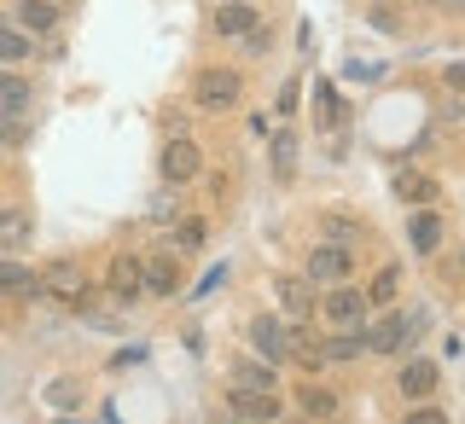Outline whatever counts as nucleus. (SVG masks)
Listing matches in <instances>:
<instances>
[{
    "instance_id": "nucleus-4",
    "label": "nucleus",
    "mask_w": 465,
    "mask_h": 424,
    "mask_svg": "<svg viewBox=\"0 0 465 424\" xmlns=\"http://www.w3.org/2000/svg\"><path fill=\"white\" fill-rule=\"evenodd\" d=\"M349 273H355V256H349L343 244H331V239H326V244H314V251L302 256V280H309L314 291H326V285H343Z\"/></svg>"
},
{
    "instance_id": "nucleus-23",
    "label": "nucleus",
    "mask_w": 465,
    "mask_h": 424,
    "mask_svg": "<svg viewBox=\"0 0 465 424\" xmlns=\"http://www.w3.org/2000/svg\"><path fill=\"white\" fill-rule=\"evenodd\" d=\"M29 105V82L12 64H0V116H18Z\"/></svg>"
},
{
    "instance_id": "nucleus-24",
    "label": "nucleus",
    "mask_w": 465,
    "mask_h": 424,
    "mask_svg": "<svg viewBox=\"0 0 465 424\" xmlns=\"http://www.w3.org/2000/svg\"><path fill=\"white\" fill-rule=\"evenodd\" d=\"M436 192H442V186H436L430 174H396V198H401V203H413V210L436 203Z\"/></svg>"
},
{
    "instance_id": "nucleus-20",
    "label": "nucleus",
    "mask_w": 465,
    "mask_h": 424,
    "mask_svg": "<svg viewBox=\"0 0 465 424\" xmlns=\"http://www.w3.org/2000/svg\"><path fill=\"white\" fill-rule=\"evenodd\" d=\"M35 291H41V273H29L24 261H0V297L24 302V297H35Z\"/></svg>"
},
{
    "instance_id": "nucleus-35",
    "label": "nucleus",
    "mask_w": 465,
    "mask_h": 424,
    "mask_svg": "<svg viewBox=\"0 0 465 424\" xmlns=\"http://www.w3.org/2000/svg\"><path fill=\"white\" fill-rule=\"evenodd\" d=\"M442 82L454 87V94H465V58H460V64H448V70H442Z\"/></svg>"
},
{
    "instance_id": "nucleus-34",
    "label": "nucleus",
    "mask_w": 465,
    "mask_h": 424,
    "mask_svg": "<svg viewBox=\"0 0 465 424\" xmlns=\"http://www.w3.org/2000/svg\"><path fill=\"white\" fill-rule=\"evenodd\" d=\"M174 203H181L174 192H157V198H152V215H157V222H169V215H174Z\"/></svg>"
},
{
    "instance_id": "nucleus-18",
    "label": "nucleus",
    "mask_w": 465,
    "mask_h": 424,
    "mask_svg": "<svg viewBox=\"0 0 465 424\" xmlns=\"http://www.w3.org/2000/svg\"><path fill=\"white\" fill-rule=\"evenodd\" d=\"M12 24H18L24 35H53V29H58V6H53V0H18V6H12Z\"/></svg>"
},
{
    "instance_id": "nucleus-8",
    "label": "nucleus",
    "mask_w": 465,
    "mask_h": 424,
    "mask_svg": "<svg viewBox=\"0 0 465 424\" xmlns=\"http://www.w3.org/2000/svg\"><path fill=\"white\" fill-rule=\"evenodd\" d=\"M256 24H262V18H256V6H251V0H222V6L210 12V29H215L222 41H244Z\"/></svg>"
},
{
    "instance_id": "nucleus-3",
    "label": "nucleus",
    "mask_w": 465,
    "mask_h": 424,
    "mask_svg": "<svg viewBox=\"0 0 465 424\" xmlns=\"http://www.w3.org/2000/svg\"><path fill=\"white\" fill-rule=\"evenodd\" d=\"M157 169H163V181H169V186H193L198 174H203V152H198V140H193V134H169V140H163V152H157Z\"/></svg>"
},
{
    "instance_id": "nucleus-13",
    "label": "nucleus",
    "mask_w": 465,
    "mask_h": 424,
    "mask_svg": "<svg viewBox=\"0 0 465 424\" xmlns=\"http://www.w3.org/2000/svg\"><path fill=\"white\" fill-rule=\"evenodd\" d=\"M105 291H111V297H140V291H145V268H140V256H111V268H105Z\"/></svg>"
},
{
    "instance_id": "nucleus-40",
    "label": "nucleus",
    "mask_w": 465,
    "mask_h": 424,
    "mask_svg": "<svg viewBox=\"0 0 465 424\" xmlns=\"http://www.w3.org/2000/svg\"><path fill=\"white\" fill-rule=\"evenodd\" d=\"M210 6H222V0H210Z\"/></svg>"
},
{
    "instance_id": "nucleus-16",
    "label": "nucleus",
    "mask_w": 465,
    "mask_h": 424,
    "mask_svg": "<svg viewBox=\"0 0 465 424\" xmlns=\"http://www.w3.org/2000/svg\"><path fill=\"white\" fill-rule=\"evenodd\" d=\"M343 116H349V105H343L338 82H314V128H320V134H338Z\"/></svg>"
},
{
    "instance_id": "nucleus-31",
    "label": "nucleus",
    "mask_w": 465,
    "mask_h": 424,
    "mask_svg": "<svg viewBox=\"0 0 465 424\" xmlns=\"http://www.w3.org/2000/svg\"><path fill=\"white\" fill-rule=\"evenodd\" d=\"M268 47H273V29H268V24H256L251 35H244V53H251V58H262Z\"/></svg>"
},
{
    "instance_id": "nucleus-19",
    "label": "nucleus",
    "mask_w": 465,
    "mask_h": 424,
    "mask_svg": "<svg viewBox=\"0 0 465 424\" xmlns=\"http://www.w3.org/2000/svg\"><path fill=\"white\" fill-rule=\"evenodd\" d=\"M367 355V343H361V331H326V338H314V360L326 367V360H355Z\"/></svg>"
},
{
    "instance_id": "nucleus-14",
    "label": "nucleus",
    "mask_w": 465,
    "mask_h": 424,
    "mask_svg": "<svg viewBox=\"0 0 465 424\" xmlns=\"http://www.w3.org/2000/svg\"><path fill=\"white\" fill-rule=\"evenodd\" d=\"M29 239H35V215H29L24 203H6V210H0V251L18 256Z\"/></svg>"
},
{
    "instance_id": "nucleus-39",
    "label": "nucleus",
    "mask_w": 465,
    "mask_h": 424,
    "mask_svg": "<svg viewBox=\"0 0 465 424\" xmlns=\"http://www.w3.org/2000/svg\"><path fill=\"white\" fill-rule=\"evenodd\" d=\"M64 424H82V419H64Z\"/></svg>"
},
{
    "instance_id": "nucleus-22",
    "label": "nucleus",
    "mask_w": 465,
    "mask_h": 424,
    "mask_svg": "<svg viewBox=\"0 0 465 424\" xmlns=\"http://www.w3.org/2000/svg\"><path fill=\"white\" fill-rule=\"evenodd\" d=\"M361 291H367V309H390V302L401 297V268H396V261H384V268L372 273V285H361Z\"/></svg>"
},
{
    "instance_id": "nucleus-5",
    "label": "nucleus",
    "mask_w": 465,
    "mask_h": 424,
    "mask_svg": "<svg viewBox=\"0 0 465 424\" xmlns=\"http://www.w3.org/2000/svg\"><path fill=\"white\" fill-rule=\"evenodd\" d=\"M227 407L239 424H280L285 419L280 389H227Z\"/></svg>"
},
{
    "instance_id": "nucleus-32",
    "label": "nucleus",
    "mask_w": 465,
    "mask_h": 424,
    "mask_svg": "<svg viewBox=\"0 0 465 424\" xmlns=\"http://www.w3.org/2000/svg\"><path fill=\"white\" fill-rule=\"evenodd\" d=\"M367 24H372V29H384V35H401V18H396L390 6H372V12H367Z\"/></svg>"
},
{
    "instance_id": "nucleus-29",
    "label": "nucleus",
    "mask_w": 465,
    "mask_h": 424,
    "mask_svg": "<svg viewBox=\"0 0 465 424\" xmlns=\"http://www.w3.org/2000/svg\"><path fill=\"white\" fill-rule=\"evenodd\" d=\"M326 232H338L331 244H343V251H349L355 239H367V227H361V222H349V215H326Z\"/></svg>"
},
{
    "instance_id": "nucleus-10",
    "label": "nucleus",
    "mask_w": 465,
    "mask_h": 424,
    "mask_svg": "<svg viewBox=\"0 0 465 424\" xmlns=\"http://www.w3.org/2000/svg\"><path fill=\"white\" fill-rule=\"evenodd\" d=\"M273 291H280L285 320H309V314H314V302H320V291L302 280V273H280V280H273Z\"/></svg>"
},
{
    "instance_id": "nucleus-6",
    "label": "nucleus",
    "mask_w": 465,
    "mask_h": 424,
    "mask_svg": "<svg viewBox=\"0 0 465 424\" xmlns=\"http://www.w3.org/2000/svg\"><path fill=\"white\" fill-rule=\"evenodd\" d=\"M251 343H256V355L268 360V367H285V360H291V320L256 314L251 320Z\"/></svg>"
},
{
    "instance_id": "nucleus-2",
    "label": "nucleus",
    "mask_w": 465,
    "mask_h": 424,
    "mask_svg": "<svg viewBox=\"0 0 465 424\" xmlns=\"http://www.w3.org/2000/svg\"><path fill=\"white\" fill-rule=\"evenodd\" d=\"M314 309H320V320H326L331 331H355L361 320L372 314V309H367V291H361V285H349V280H343V285H326Z\"/></svg>"
},
{
    "instance_id": "nucleus-21",
    "label": "nucleus",
    "mask_w": 465,
    "mask_h": 424,
    "mask_svg": "<svg viewBox=\"0 0 465 424\" xmlns=\"http://www.w3.org/2000/svg\"><path fill=\"white\" fill-rule=\"evenodd\" d=\"M232 389H280V367H268V360H232Z\"/></svg>"
},
{
    "instance_id": "nucleus-7",
    "label": "nucleus",
    "mask_w": 465,
    "mask_h": 424,
    "mask_svg": "<svg viewBox=\"0 0 465 424\" xmlns=\"http://www.w3.org/2000/svg\"><path fill=\"white\" fill-rule=\"evenodd\" d=\"M87 273L76 268V261L70 256H58V261H47V273H41V291H47V297H58V302H87Z\"/></svg>"
},
{
    "instance_id": "nucleus-33",
    "label": "nucleus",
    "mask_w": 465,
    "mask_h": 424,
    "mask_svg": "<svg viewBox=\"0 0 465 424\" xmlns=\"http://www.w3.org/2000/svg\"><path fill=\"white\" fill-rule=\"evenodd\" d=\"M297 94H302V82H285V87H280V99H273V105H280V116L297 111Z\"/></svg>"
},
{
    "instance_id": "nucleus-12",
    "label": "nucleus",
    "mask_w": 465,
    "mask_h": 424,
    "mask_svg": "<svg viewBox=\"0 0 465 424\" xmlns=\"http://www.w3.org/2000/svg\"><path fill=\"white\" fill-rule=\"evenodd\" d=\"M140 268H145V297H174V291H181V261L169 251L140 256Z\"/></svg>"
},
{
    "instance_id": "nucleus-17",
    "label": "nucleus",
    "mask_w": 465,
    "mask_h": 424,
    "mask_svg": "<svg viewBox=\"0 0 465 424\" xmlns=\"http://www.w3.org/2000/svg\"><path fill=\"white\" fill-rule=\"evenodd\" d=\"M297 407H302V419H309V424L338 419V396H331L326 384H314V378H297Z\"/></svg>"
},
{
    "instance_id": "nucleus-9",
    "label": "nucleus",
    "mask_w": 465,
    "mask_h": 424,
    "mask_svg": "<svg viewBox=\"0 0 465 424\" xmlns=\"http://www.w3.org/2000/svg\"><path fill=\"white\" fill-rule=\"evenodd\" d=\"M361 343H367V355H401L407 343V326H401V314H378L367 331H361Z\"/></svg>"
},
{
    "instance_id": "nucleus-37",
    "label": "nucleus",
    "mask_w": 465,
    "mask_h": 424,
    "mask_svg": "<svg viewBox=\"0 0 465 424\" xmlns=\"http://www.w3.org/2000/svg\"><path fill=\"white\" fill-rule=\"evenodd\" d=\"M0 152H6V116H0Z\"/></svg>"
},
{
    "instance_id": "nucleus-38",
    "label": "nucleus",
    "mask_w": 465,
    "mask_h": 424,
    "mask_svg": "<svg viewBox=\"0 0 465 424\" xmlns=\"http://www.w3.org/2000/svg\"><path fill=\"white\" fill-rule=\"evenodd\" d=\"M460 6H465V0H448V12H460Z\"/></svg>"
},
{
    "instance_id": "nucleus-25",
    "label": "nucleus",
    "mask_w": 465,
    "mask_h": 424,
    "mask_svg": "<svg viewBox=\"0 0 465 424\" xmlns=\"http://www.w3.org/2000/svg\"><path fill=\"white\" fill-rule=\"evenodd\" d=\"M169 239H174V251H203V239H210V222H203V215H181Z\"/></svg>"
},
{
    "instance_id": "nucleus-11",
    "label": "nucleus",
    "mask_w": 465,
    "mask_h": 424,
    "mask_svg": "<svg viewBox=\"0 0 465 424\" xmlns=\"http://www.w3.org/2000/svg\"><path fill=\"white\" fill-rule=\"evenodd\" d=\"M436 384H442V367H436V360H407V367L396 372V389L407 401H430Z\"/></svg>"
},
{
    "instance_id": "nucleus-36",
    "label": "nucleus",
    "mask_w": 465,
    "mask_h": 424,
    "mask_svg": "<svg viewBox=\"0 0 465 424\" xmlns=\"http://www.w3.org/2000/svg\"><path fill=\"white\" fill-rule=\"evenodd\" d=\"M222 273H227V268H210V273H203V280L193 285V297H203V291H215V285H222Z\"/></svg>"
},
{
    "instance_id": "nucleus-28",
    "label": "nucleus",
    "mask_w": 465,
    "mask_h": 424,
    "mask_svg": "<svg viewBox=\"0 0 465 424\" xmlns=\"http://www.w3.org/2000/svg\"><path fill=\"white\" fill-rule=\"evenodd\" d=\"M291 169H297V134L280 128V134H273V174H285V181H291Z\"/></svg>"
},
{
    "instance_id": "nucleus-15",
    "label": "nucleus",
    "mask_w": 465,
    "mask_h": 424,
    "mask_svg": "<svg viewBox=\"0 0 465 424\" xmlns=\"http://www.w3.org/2000/svg\"><path fill=\"white\" fill-rule=\"evenodd\" d=\"M407 244H413L419 256H436V251H442V215H436L430 203L407 215Z\"/></svg>"
},
{
    "instance_id": "nucleus-26",
    "label": "nucleus",
    "mask_w": 465,
    "mask_h": 424,
    "mask_svg": "<svg viewBox=\"0 0 465 424\" xmlns=\"http://www.w3.org/2000/svg\"><path fill=\"white\" fill-rule=\"evenodd\" d=\"M29 58V35L18 24H0V64H24Z\"/></svg>"
},
{
    "instance_id": "nucleus-27",
    "label": "nucleus",
    "mask_w": 465,
    "mask_h": 424,
    "mask_svg": "<svg viewBox=\"0 0 465 424\" xmlns=\"http://www.w3.org/2000/svg\"><path fill=\"white\" fill-rule=\"evenodd\" d=\"M41 396H47V407H76V401L87 396V384H82V378H53Z\"/></svg>"
},
{
    "instance_id": "nucleus-1",
    "label": "nucleus",
    "mask_w": 465,
    "mask_h": 424,
    "mask_svg": "<svg viewBox=\"0 0 465 424\" xmlns=\"http://www.w3.org/2000/svg\"><path fill=\"white\" fill-rule=\"evenodd\" d=\"M239 94H244V76L232 64H210V70H198V76H193V105L198 111H232V105H239Z\"/></svg>"
},
{
    "instance_id": "nucleus-30",
    "label": "nucleus",
    "mask_w": 465,
    "mask_h": 424,
    "mask_svg": "<svg viewBox=\"0 0 465 424\" xmlns=\"http://www.w3.org/2000/svg\"><path fill=\"white\" fill-rule=\"evenodd\" d=\"M401 424H448L442 407H430V401H407V419Z\"/></svg>"
}]
</instances>
